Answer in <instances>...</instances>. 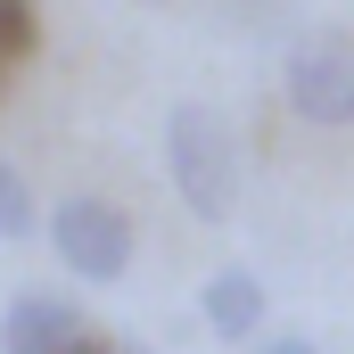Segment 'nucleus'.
<instances>
[{
	"label": "nucleus",
	"instance_id": "1",
	"mask_svg": "<svg viewBox=\"0 0 354 354\" xmlns=\"http://www.w3.org/2000/svg\"><path fill=\"white\" fill-rule=\"evenodd\" d=\"M165 174L198 223H223L239 206V149H231V124L214 107H198V99L165 107Z\"/></svg>",
	"mask_w": 354,
	"mask_h": 354
},
{
	"label": "nucleus",
	"instance_id": "2",
	"mask_svg": "<svg viewBox=\"0 0 354 354\" xmlns=\"http://www.w3.org/2000/svg\"><path fill=\"white\" fill-rule=\"evenodd\" d=\"M50 248H58V264L75 280H124L132 272V214L115 198H58Z\"/></svg>",
	"mask_w": 354,
	"mask_h": 354
},
{
	"label": "nucleus",
	"instance_id": "3",
	"mask_svg": "<svg viewBox=\"0 0 354 354\" xmlns=\"http://www.w3.org/2000/svg\"><path fill=\"white\" fill-rule=\"evenodd\" d=\"M288 107L305 124H354V33H305L288 50Z\"/></svg>",
	"mask_w": 354,
	"mask_h": 354
},
{
	"label": "nucleus",
	"instance_id": "4",
	"mask_svg": "<svg viewBox=\"0 0 354 354\" xmlns=\"http://www.w3.org/2000/svg\"><path fill=\"white\" fill-rule=\"evenodd\" d=\"M83 338H91L83 313L50 288H25V297L0 305V354H75Z\"/></svg>",
	"mask_w": 354,
	"mask_h": 354
},
{
	"label": "nucleus",
	"instance_id": "5",
	"mask_svg": "<svg viewBox=\"0 0 354 354\" xmlns=\"http://www.w3.org/2000/svg\"><path fill=\"white\" fill-rule=\"evenodd\" d=\"M198 313H206V330H214V338H256V330H264V280H256V272H214V280H206V297H198Z\"/></svg>",
	"mask_w": 354,
	"mask_h": 354
},
{
	"label": "nucleus",
	"instance_id": "6",
	"mask_svg": "<svg viewBox=\"0 0 354 354\" xmlns=\"http://www.w3.org/2000/svg\"><path fill=\"white\" fill-rule=\"evenodd\" d=\"M33 50H41V8L33 0H0V91L33 66Z\"/></svg>",
	"mask_w": 354,
	"mask_h": 354
},
{
	"label": "nucleus",
	"instance_id": "7",
	"mask_svg": "<svg viewBox=\"0 0 354 354\" xmlns=\"http://www.w3.org/2000/svg\"><path fill=\"white\" fill-rule=\"evenodd\" d=\"M41 231V206H33V181L0 157V239H33Z\"/></svg>",
	"mask_w": 354,
	"mask_h": 354
},
{
	"label": "nucleus",
	"instance_id": "8",
	"mask_svg": "<svg viewBox=\"0 0 354 354\" xmlns=\"http://www.w3.org/2000/svg\"><path fill=\"white\" fill-rule=\"evenodd\" d=\"M264 354H313V338H272Z\"/></svg>",
	"mask_w": 354,
	"mask_h": 354
},
{
	"label": "nucleus",
	"instance_id": "9",
	"mask_svg": "<svg viewBox=\"0 0 354 354\" xmlns=\"http://www.w3.org/2000/svg\"><path fill=\"white\" fill-rule=\"evenodd\" d=\"M75 354H107V346H99V338H83V346H75Z\"/></svg>",
	"mask_w": 354,
	"mask_h": 354
}]
</instances>
